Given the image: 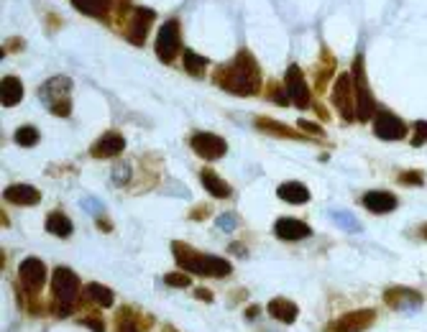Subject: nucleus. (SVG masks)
<instances>
[{
	"mask_svg": "<svg viewBox=\"0 0 427 332\" xmlns=\"http://www.w3.org/2000/svg\"><path fill=\"white\" fill-rule=\"evenodd\" d=\"M215 82L223 90H228L233 95H256L259 85H261V74H259V64L248 51H238L233 62L215 72Z\"/></svg>",
	"mask_w": 427,
	"mask_h": 332,
	"instance_id": "1",
	"label": "nucleus"
},
{
	"mask_svg": "<svg viewBox=\"0 0 427 332\" xmlns=\"http://www.w3.org/2000/svg\"><path fill=\"white\" fill-rule=\"evenodd\" d=\"M172 251H175V256H177V263H179L184 271L202 274V276H228L230 274V263L225 261V258L195 254V251L187 248L184 243H172Z\"/></svg>",
	"mask_w": 427,
	"mask_h": 332,
	"instance_id": "2",
	"label": "nucleus"
},
{
	"mask_svg": "<svg viewBox=\"0 0 427 332\" xmlns=\"http://www.w3.org/2000/svg\"><path fill=\"white\" fill-rule=\"evenodd\" d=\"M70 92H72V79L67 77H54L44 82L39 95L47 100V108L56 115H70L72 103H70Z\"/></svg>",
	"mask_w": 427,
	"mask_h": 332,
	"instance_id": "3",
	"label": "nucleus"
},
{
	"mask_svg": "<svg viewBox=\"0 0 427 332\" xmlns=\"http://www.w3.org/2000/svg\"><path fill=\"white\" fill-rule=\"evenodd\" d=\"M353 79H356V85H353V88H356V118L371 120L373 110H376V103H373L369 82H366L364 56H356V62H353Z\"/></svg>",
	"mask_w": 427,
	"mask_h": 332,
	"instance_id": "4",
	"label": "nucleus"
},
{
	"mask_svg": "<svg viewBox=\"0 0 427 332\" xmlns=\"http://www.w3.org/2000/svg\"><path fill=\"white\" fill-rule=\"evenodd\" d=\"M51 289H54V297L59 299V304H62L59 315H67V307L77 299L79 279L74 276L70 269H64V266H62V269H56L54 276H51Z\"/></svg>",
	"mask_w": 427,
	"mask_h": 332,
	"instance_id": "5",
	"label": "nucleus"
},
{
	"mask_svg": "<svg viewBox=\"0 0 427 332\" xmlns=\"http://www.w3.org/2000/svg\"><path fill=\"white\" fill-rule=\"evenodd\" d=\"M356 88L351 85V77L348 74H340L335 79V88H332V105H335V110L340 113V118L343 120H356V97H353Z\"/></svg>",
	"mask_w": 427,
	"mask_h": 332,
	"instance_id": "6",
	"label": "nucleus"
},
{
	"mask_svg": "<svg viewBox=\"0 0 427 332\" xmlns=\"http://www.w3.org/2000/svg\"><path fill=\"white\" fill-rule=\"evenodd\" d=\"M156 56L161 62H172L179 51V21L175 18H169L161 28H159V36H156Z\"/></svg>",
	"mask_w": 427,
	"mask_h": 332,
	"instance_id": "7",
	"label": "nucleus"
},
{
	"mask_svg": "<svg viewBox=\"0 0 427 332\" xmlns=\"http://www.w3.org/2000/svg\"><path fill=\"white\" fill-rule=\"evenodd\" d=\"M376 319V312L373 309H356V312H348L340 319L328 324V332H364L369 330Z\"/></svg>",
	"mask_w": 427,
	"mask_h": 332,
	"instance_id": "8",
	"label": "nucleus"
},
{
	"mask_svg": "<svg viewBox=\"0 0 427 332\" xmlns=\"http://www.w3.org/2000/svg\"><path fill=\"white\" fill-rule=\"evenodd\" d=\"M284 88H287V95L292 100L297 108H309L312 105V97H309V88L305 77H302V69L297 64H292L289 69H287V77H284Z\"/></svg>",
	"mask_w": 427,
	"mask_h": 332,
	"instance_id": "9",
	"label": "nucleus"
},
{
	"mask_svg": "<svg viewBox=\"0 0 427 332\" xmlns=\"http://www.w3.org/2000/svg\"><path fill=\"white\" fill-rule=\"evenodd\" d=\"M192 149L195 153L207 161H215V158L225 156V151H228V143L223 141L220 135H213V133H195L192 135Z\"/></svg>",
	"mask_w": 427,
	"mask_h": 332,
	"instance_id": "10",
	"label": "nucleus"
},
{
	"mask_svg": "<svg viewBox=\"0 0 427 332\" xmlns=\"http://www.w3.org/2000/svg\"><path fill=\"white\" fill-rule=\"evenodd\" d=\"M373 133L384 138V141H399L407 135V126H404L402 118H396L394 113H379L376 118H373Z\"/></svg>",
	"mask_w": 427,
	"mask_h": 332,
	"instance_id": "11",
	"label": "nucleus"
},
{
	"mask_svg": "<svg viewBox=\"0 0 427 332\" xmlns=\"http://www.w3.org/2000/svg\"><path fill=\"white\" fill-rule=\"evenodd\" d=\"M156 18V13L151 8H136L134 18H131V28H128V39L136 47H143L146 44V33L151 28V21Z\"/></svg>",
	"mask_w": 427,
	"mask_h": 332,
	"instance_id": "12",
	"label": "nucleus"
},
{
	"mask_svg": "<svg viewBox=\"0 0 427 332\" xmlns=\"http://www.w3.org/2000/svg\"><path fill=\"white\" fill-rule=\"evenodd\" d=\"M21 281H24L26 289L39 292L41 286H44V281H47V266L39 258H26V261H21Z\"/></svg>",
	"mask_w": 427,
	"mask_h": 332,
	"instance_id": "13",
	"label": "nucleus"
},
{
	"mask_svg": "<svg viewBox=\"0 0 427 332\" xmlns=\"http://www.w3.org/2000/svg\"><path fill=\"white\" fill-rule=\"evenodd\" d=\"M274 233H277L282 240H302V238H307L312 230H309L302 220L282 217V220H277V225H274Z\"/></svg>",
	"mask_w": 427,
	"mask_h": 332,
	"instance_id": "14",
	"label": "nucleus"
},
{
	"mask_svg": "<svg viewBox=\"0 0 427 332\" xmlns=\"http://www.w3.org/2000/svg\"><path fill=\"white\" fill-rule=\"evenodd\" d=\"M123 149H126V138H123V135H120V133H105L103 138L92 146V156L111 158V156H118Z\"/></svg>",
	"mask_w": 427,
	"mask_h": 332,
	"instance_id": "15",
	"label": "nucleus"
},
{
	"mask_svg": "<svg viewBox=\"0 0 427 332\" xmlns=\"http://www.w3.org/2000/svg\"><path fill=\"white\" fill-rule=\"evenodd\" d=\"M364 207L376 215L392 213L396 207V197L392 192H369V194H364Z\"/></svg>",
	"mask_w": 427,
	"mask_h": 332,
	"instance_id": "16",
	"label": "nucleus"
},
{
	"mask_svg": "<svg viewBox=\"0 0 427 332\" xmlns=\"http://www.w3.org/2000/svg\"><path fill=\"white\" fill-rule=\"evenodd\" d=\"M3 197L13 202V205H36L39 202V192L33 190L31 184H10L8 190L3 192Z\"/></svg>",
	"mask_w": 427,
	"mask_h": 332,
	"instance_id": "17",
	"label": "nucleus"
},
{
	"mask_svg": "<svg viewBox=\"0 0 427 332\" xmlns=\"http://www.w3.org/2000/svg\"><path fill=\"white\" fill-rule=\"evenodd\" d=\"M384 301H387L389 307H417V304H422V297H419L417 292H412V289H389L387 294H384Z\"/></svg>",
	"mask_w": 427,
	"mask_h": 332,
	"instance_id": "18",
	"label": "nucleus"
},
{
	"mask_svg": "<svg viewBox=\"0 0 427 332\" xmlns=\"http://www.w3.org/2000/svg\"><path fill=\"white\" fill-rule=\"evenodd\" d=\"M21 97H24V85H21V79L18 77H6L0 82V103L6 105V108L18 105L21 103Z\"/></svg>",
	"mask_w": 427,
	"mask_h": 332,
	"instance_id": "19",
	"label": "nucleus"
},
{
	"mask_svg": "<svg viewBox=\"0 0 427 332\" xmlns=\"http://www.w3.org/2000/svg\"><path fill=\"white\" fill-rule=\"evenodd\" d=\"M277 194L284 199V202H289V205H305V202L309 199L307 187L300 184V182H284L277 190Z\"/></svg>",
	"mask_w": 427,
	"mask_h": 332,
	"instance_id": "20",
	"label": "nucleus"
},
{
	"mask_svg": "<svg viewBox=\"0 0 427 332\" xmlns=\"http://www.w3.org/2000/svg\"><path fill=\"white\" fill-rule=\"evenodd\" d=\"M72 3H74V8H77L79 13L92 16V18H105L113 6V0H72Z\"/></svg>",
	"mask_w": 427,
	"mask_h": 332,
	"instance_id": "21",
	"label": "nucleus"
},
{
	"mask_svg": "<svg viewBox=\"0 0 427 332\" xmlns=\"http://www.w3.org/2000/svg\"><path fill=\"white\" fill-rule=\"evenodd\" d=\"M269 315L289 324V322H294V319H297V304H294V301H289V299H271Z\"/></svg>",
	"mask_w": 427,
	"mask_h": 332,
	"instance_id": "22",
	"label": "nucleus"
},
{
	"mask_svg": "<svg viewBox=\"0 0 427 332\" xmlns=\"http://www.w3.org/2000/svg\"><path fill=\"white\" fill-rule=\"evenodd\" d=\"M202 184H205V190L210 192L213 197H220V199L230 197V187L223 182L220 176L215 174L213 169H205V172H202Z\"/></svg>",
	"mask_w": 427,
	"mask_h": 332,
	"instance_id": "23",
	"label": "nucleus"
},
{
	"mask_svg": "<svg viewBox=\"0 0 427 332\" xmlns=\"http://www.w3.org/2000/svg\"><path fill=\"white\" fill-rule=\"evenodd\" d=\"M47 230L59 238H67L72 235V220L64 213H51L47 217Z\"/></svg>",
	"mask_w": 427,
	"mask_h": 332,
	"instance_id": "24",
	"label": "nucleus"
},
{
	"mask_svg": "<svg viewBox=\"0 0 427 332\" xmlns=\"http://www.w3.org/2000/svg\"><path fill=\"white\" fill-rule=\"evenodd\" d=\"M205 67H207V59L205 56L195 54V51H184V69L190 72V74H195V77H202L205 74Z\"/></svg>",
	"mask_w": 427,
	"mask_h": 332,
	"instance_id": "25",
	"label": "nucleus"
},
{
	"mask_svg": "<svg viewBox=\"0 0 427 332\" xmlns=\"http://www.w3.org/2000/svg\"><path fill=\"white\" fill-rule=\"evenodd\" d=\"M88 294H90V299L97 301L100 307H111L113 299H115L111 289H108V286H103V284H90L88 286Z\"/></svg>",
	"mask_w": 427,
	"mask_h": 332,
	"instance_id": "26",
	"label": "nucleus"
},
{
	"mask_svg": "<svg viewBox=\"0 0 427 332\" xmlns=\"http://www.w3.org/2000/svg\"><path fill=\"white\" fill-rule=\"evenodd\" d=\"M39 141V131L33 126H24L16 131V143L18 146H33V143Z\"/></svg>",
	"mask_w": 427,
	"mask_h": 332,
	"instance_id": "27",
	"label": "nucleus"
},
{
	"mask_svg": "<svg viewBox=\"0 0 427 332\" xmlns=\"http://www.w3.org/2000/svg\"><path fill=\"white\" fill-rule=\"evenodd\" d=\"M427 141V120L414 123V135H412V146H422Z\"/></svg>",
	"mask_w": 427,
	"mask_h": 332,
	"instance_id": "28",
	"label": "nucleus"
},
{
	"mask_svg": "<svg viewBox=\"0 0 427 332\" xmlns=\"http://www.w3.org/2000/svg\"><path fill=\"white\" fill-rule=\"evenodd\" d=\"M164 281L169 286H182V289H187V286L192 284V279L187 276V274H166Z\"/></svg>",
	"mask_w": 427,
	"mask_h": 332,
	"instance_id": "29",
	"label": "nucleus"
},
{
	"mask_svg": "<svg viewBox=\"0 0 427 332\" xmlns=\"http://www.w3.org/2000/svg\"><path fill=\"white\" fill-rule=\"evenodd\" d=\"M269 97H271V100H277L279 105H289V103H292V100H289V95H287V88H284V85H282V88H277V85H271Z\"/></svg>",
	"mask_w": 427,
	"mask_h": 332,
	"instance_id": "30",
	"label": "nucleus"
},
{
	"mask_svg": "<svg viewBox=\"0 0 427 332\" xmlns=\"http://www.w3.org/2000/svg\"><path fill=\"white\" fill-rule=\"evenodd\" d=\"M399 179H402V182H407V184H422V182H425V176L419 174V172H404Z\"/></svg>",
	"mask_w": 427,
	"mask_h": 332,
	"instance_id": "31",
	"label": "nucleus"
},
{
	"mask_svg": "<svg viewBox=\"0 0 427 332\" xmlns=\"http://www.w3.org/2000/svg\"><path fill=\"white\" fill-rule=\"evenodd\" d=\"M218 225H220L223 230H233L236 228V217H233V215H223V217H218Z\"/></svg>",
	"mask_w": 427,
	"mask_h": 332,
	"instance_id": "32",
	"label": "nucleus"
},
{
	"mask_svg": "<svg viewBox=\"0 0 427 332\" xmlns=\"http://www.w3.org/2000/svg\"><path fill=\"white\" fill-rule=\"evenodd\" d=\"M128 174H131V166H128V164H120L118 169H115V182L123 184V182H126V176H128Z\"/></svg>",
	"mask_w": 427,
	"mask_h": 332,
	"instance_id": "33",
	"label": "nucleus"
},
{
	"mask_svg": "<svg viewBox=\"0 0 427 332\" xmlns=\"http://www.w3.org/2000/svg\"><path fill=\"white\" fill-rule=\"evenodd\" d=\"M297 126H300V128H305V131H307V133L323 135V128H320V126H315V123H309V120H300V123H297Z\"/></svg>",
	"mask_w": 427,
	"mask_h": 332,
	"instance_id": "34",
	"label": "nucleus"
},
{
	"mask_svg": "<svg viewBox=\"0 0 427 332\" xmlns=\"http://www.w3.org/2000/svg\"><path fill=\"white\" fill-rule=\"evenodd\" d=\"M85 324H90V327H92L95 332H105V327H103V322H100V319H85Z\"/></svg>",
	"mask_w": 427,
	"mask_h": 332,
	"instance_id": "35",
	"label": "nucleus"
},
{
	"mask_svg": "<svg viewBox=\"0 0 427 332\" xmlns=\"http://www.w3.org/2000/svg\"><path fill=\"white\" fill-rule=\"evenodd\" d=\"M198 297H200V299H207V301L213 299V297H210V294H207V292H202V289H198Z\"/></svg>",
	"mask_w": 427,
	"mask_h": 332,
	"instance_id": "36",
	"label": "nucleus"
},
{
	"mask_svg": "<svg viewBox=\"0 0 427 332\" xmlns=\"http://www.w3.org/2000/svg\"><path fill=\"white\" fill-rule=\"evenodd\" d=\"M123 332H136V327H123Z\"/></svg>",
	"mask_w": 427,
	"mask_h": 332,
	"instance_id": "37",
	"label": "nucleus"
},
{
	"mask_svg": "<svg viewBox=\"0 0 427 332\" xmlns=\"http://www.w3.org/2000/svg\"><path fill=\"white\" fill-rule=\"evenodd\" d=\"M422 235H425V238H427V225H425V228H422Z\"/></svg>",
	"mask_w": 427,
	"mask_h": 332,
	"instance_id": "38",
	"label": "nucleus"
}]
</instances>
